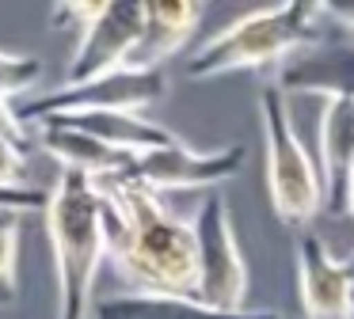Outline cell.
Segmentation results:
<instances>
[{"label":"cell","mask_w":354,"mask_h":319,"mask_svg":"<svg viewBox=\"0 0 354 319\" xmlns=\"http://www.w3.org/2000/svg\"><path fill=\"white\" fill-rule=\"evenodd\" d=\"M244 156H248L244 144H225V148L194 152L191 144L171 141V144H164V148L133 156L130 171H122V179L153 190L156 197L171 194V190H214L217 182L232 179V175L244 167Z\"/></svg>","instance_id":"ba28073f"},{"label":"cell","mask_w":354,"mask_h":319,"mask_svg":"<svg viewBox=\"0 0 354 319\" xmlns=\"http://www.w3.org/2000/svg\"><path fill=\"white\" fill-rule=\"evenodd\" d=\"M42 148L62 164V171H80V175H92V179L122 175V171H130V164H133L130 152H118V148H111V144L95 141V137L54 126V122L42 126Z\"/></svg>","instance_id":"9a60e30c"},{"label":"cell","mask_w":354,"mask_h":319,"mask_svg":"<svg viewBox=\"0 0 354 319\" xmlns=\"http://www.w3.org/2000/svg\"><path fill=\"white\" fill-rule=\"evenodd\" d=\"M297 281L305 319H354V273L339 262L320 235L297 240Z\"/></svg>","instance_id":"9c48e42d"},{"label":"cell","mask_w":354,"mask_h":319,"mask_svg":"<svg viewBox=\"0 0 354 319\" xmlns=\"http://www.w3.org/2000/svg\"><path fill=\"white\" fill-rule=\"evenodd\" d=\"M46 232L57 266V319H88L107 258V197L92 175L62 171L50 190Z\"/></svg>","instance_id":"7a4b0ae2"},{"label":"cell","mask_w":354,"mask_h":319,"mask_svg":"<svg viewBox=\"0 0 354 319\" xmlns=\"http://www.w3.org/2000/svg\"><path fill=\"white\" fill-rule=\"evenodd\" d=\"M351 167H354V99H324L320 118V175L328 213H346L351 197Z\"/></svg>","instance_id":"8fae6325"},{"label":"cell","mask_w":354,"mask_h":319,"mask_svg":"<svg viewBox=\"0 0 354 319\" xmlns=\"http://www.w3.org/2000/svg\"><path fill=\"white\" fill-rule=\"evenodd\" d=\"M95 319H282L278 311H221L198 296L179 293H122L95 304Z\"/></svg>","instance_id":"5bb4252c"},{"label":"cell","mask_w":354,"mask_h":319,"mask_svg":"<svg viewBox=\"0 0 354 319\" xmlns=\"http://www.w3.org/2000/svg\"><path fill=\"white\" fill-rule=\"evenodd\" d=\"M194 240H198V300L221 311H244L248 266L232 232L229 205L217 190L202 197V209L194 217Z\"/></svg>","instance_id":"52a82bcc"},{"label":"cell","mask_w":354,"mask_h":319,"mask_svg":"<svg viewBox=\"0 0 354 319\" xmlns=\"http://www.w3.org/2000/svg\"><path fill=\"white\" fill-rule=\"evenodd\" d=\"M259 114H263V137H267V186L274 217L286 228H305L320 209H328L324 175L313 164L308 148L301 144L297 129H293L282 91L263 88Z\"/></svg>","instance_id":"277c9868"},{"label":"cell","mask_w":354,"mask_h":319,"mask_svg":"<svg viewBox=\"0 0 354 319\" xmlns=\"http://www.w3.org/2000/svg\"><path fill=\"white\" fill-rule=\"evenodd\" d=\"M42 61L27 57V53H4L0 50V99L12 103V95H24L39 84Z\"/></svg>","instance_id":"e0dca14e"},{"label":"cell","mask_w":354,"mask_h":319,"mask_svg":"<svg viewBox=\"0 0 354 319\" xmlns=\"http://www.w3.org/2000/svg\"><path fill=\"white\" fill-rule=\"evenodd\" d=\"M324 4H270L259 12L240 15L225 30H217L191 61L187 76L191 80H209L221 72H240V68H259L270 61H290L293 53L324 42Z\"/></svg>","instance_id":"3957f363"},{"label":"cell","mask_w":354,"mask_h":319,"mask_svg":"<svg viewBox=\"0 0 354 319\" xmlns=\"http://www.w3.org/2000/svg\"><path fill=\"white\" fill-rule=\"evenodd\" d=\"M0 141H24V118H19V110H12V103H4L0 99Z\"/></svg>","instance_id":"ffe728a7"},{"label":"cell","mask_w":354,"mask_h":319,"mask_svg":"<svg viewBox=\"0 0 354 319\" xmlns=\"http://www.w3.org/2000/svg\"><path fill=\"white\" fill-rule=\"evenodd\" d=\"M202 4H176V0H145V35H141L138 50H133L130 65L138 72H149V68H164V61L171 53H179L191 35L202 23Z\"/></svg>","instance_id":"7c38bea8"},{"label":"cell","mask_w":354,"mask_h":319,"mask_svg":"<svg viewBox=\"0 0 354 319\" xmlns=\"http://www.w3.org/2000/svg\"><path fill=\"white\" fill-rule=\"evenodd\" d=\"M346 213L354 217V190H351V197H346Z\"/></svg>","instance_id":"7402d4cb"},{"label":"cell","mask_w":354,"mask_h":319,"mask_svg":"<svg viewBox=\"0 0 354 319\" xmlns=\"http://www.w3.org/2000/svg\"><path fill=\"white\" fill-rule=\"evenodd\" d=\"M107 197V258L133 293L198 296L194 224L171 217L153 190L107 175L95 179Z\"/></svg>","instance_id":"6da1fadb"},{"label":"cell","mask_w":354,"mask_h":319,"mask_svg":"<svg viewBox=\"0 0 354 319\" xmlns=\"http://www.w3.org/2000/svg\"><path fill=\"white\" fill-rule=\"evenodd\" d=\"M80 19L84 35L69 61L65 84H84L95 76L122 72L145 35V0H111V4H54V23Z\"/></svg>","instance_id":"5b68a950"},{"label":"cell","mask_w":354,"mask_h":319,"mask_svg":"<svg viewBox=\"0 0 354 319\" xmlns=\"http://www.w3.org/2000/svg\"><path fill=\"white\" fill-rule=\"evenodd\" d=\"M27 144L19 141H0V182L4 186H19V182H27Z\"/></svg>","instance_id":"d6986e66"},{"label":"cell","mask_w":354,"mask_h":319,"mask_svg":"<svg viewBox=\"0 0 354 319\" xmlns=\"http://www.w3.org/2000/svg\"><path fill=\"white\" fill-rule=\"evenodd\" d=\"M346 266H351V273H354V255H351V258H346Z\"/></svg>","instance_id":"603a6c76"},{"label":"cell","mask_w":354,"mask_h":319,"mask_svg":"<svg viewBox=\"0 0 354 319\" xmlns=\"http://www.w3.org/2000/svg\"><path fill=\"white\" fill-rule=\"evenodd\" d=\"M54 126L77 129V133H88L95 141L111 144L118 152H130V156H141V152L164 148V144L179 141L176 133H168L164 126H156L153 118L133 110H95V114H62V118H46ZM42 122V126H46Z\"/></svg>","instance_id":"4fadbf2b"},{"label":"cell","mask_w":354,"mask_h":319,"mask_svg":"<svg viewBox=\"0 0 354 319\" xmlns=\"http://www.w3.org/2000/svg\"><path fill=\"white\" fill-rule=\"evenodd\" d=\"M50 209V190H39L31 182H19V186H4L0 182V213H46Z\"/></svg>","instance_id":"ac0fdd59"},{"label":"cell","mask_w":354,"mask_h":319,"mask_svg":"<svg viewBox=\"0 0 354 319\" xmlns=\"http://www.w3.org/2000/svg\"><path fill=\"white\" fill-rule=\"evenodd\" d=\"M168 95V76L164 68H122L111 76H95L84 84H62V88L46 91V95L31 99L19 106L24 122H46L62 118V114H95V110H133L141 114L145 106L160 103Z\"/></svg>","instance_id":"8992f818"},{"label":"cell","mask_w":354,"mask_h":319,"mask_svg":"<svg viewBox=\"0 0 354 319\" xmlns=\"http://www.w3.org/2000/svg\"><path fill=\"white\" fill-rule=\"evenodd\" d=\"M324 15L335 19L343 30H351V35H354V4H324Z\"/></svg>","instance_id":"44dd1931"},{"label":"cell","mask_w":354,"mask_h":319,"mask_svg":"<svg viewBox=\"0 0 354 319\" xmlns=\"http://www.w3.org/2000/svg\"><path fill=\"white\" fill-rule=\"evenodd\" d=\"M19 213H0V308L16 300V266H19Z\"/></svg>","instance_id":"2e32d148"},{"label":"cell","mask_w":354,"mask_h":319,"mask_svg":"<svg viewBox=\"0 0 354 319\" xmlns=\"http://www.w3.org/2000/svg\"><path fill=\"white\" fill-rule=\"evenodd\" d=\"M351 190H354V167H351Z\"/></svg>","instance_id":"cb8c5ba5"},{"label":"cell","mask_w":354,"mask_h":319,"mask_svg":"<svg viewBox=\"0 0 354 319\" xmlns=\"http://www.w3.org/2000/svg\"><path fill=\"white\" fill-rule=\"evenodd\" d=\"M282 95H324V99H354V38H324L320 46L293 53L278 65Z\"/></svg>","instance_id":"30bf717a"}]
</instances>
